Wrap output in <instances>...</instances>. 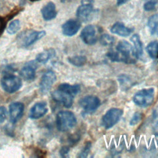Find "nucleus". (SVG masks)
Returning a JSON list of instances; mask_svg holds the SVG:
<instances>
[{
  "label": "nucleus",
  "mask_w": 158,
  "mask_h": 158,
  "mask_svg": "<svg viewBox=\"0 0 158 158\" xmlns=\"http://www.w3.org/2000/svg\"><path fill=\"white\" fill-rule=\"evenodd\" d=\"M107 56L114 62H122L125 64H134L138 58L134 48L127 41H120L115 51H110Z\"/></svg>",
  "instance_id": "nucleus-1"
},
{
  "label": "nucleus",
  "mask_w": 158,
  "mask_h": 158,
  "mask_svg": "<svg viewBox=\"0 0 158 158\" xmlns=\"http://www.w3.org/2000/svg\"><path fill=\"white\" fill-rule=\"evenodd\" d=\"M79 85L61 83L57 89L52 93V99L57 102L62 104L67 108L70 107L73 102L74 97L80 92Z\"/></svg>",
  "instance_id": "nucleus-2"
},
{
  "label": "nucleus",
  "mask_w": 158,
  "mask_h": 158,
  "mask_svg": "<svg viewBox=\"0 0 158 158\" xmlns=\"http://www.w3.org/2000/svg\"><path fill=\"white\" fill-rule=\"evenodd\" d=\"M77 118L74 114L69 110H61L56 115V126L60 131H67L77 124Z\"/></svg>",
  "instance_id": "nucleus-3"
},
{
  "label": "nucleus",
  "mask_w": 158,
  "mask_h": 158,
  "mask_svg": "<svg viewBox=\"0 0 158 158\" xmlns=\"http://www.w3.org/2000/svg\"><path fill=\"white\" fill-rule=\"evenodd\" d=\"M46 35L44 31H36L28 30L20 33L17 38V42L18 44L23 48H27L39 40L41 39Z\"/></svg>",
  "instance_id": "nucleus-4"
},
{
  "label": "nucleus",
  "mask_w": 158,
  "mask_h": 158,
  "mask_svg": "<svg viewBox=\"0 0 158 158\" xmlns=\"http://www.w3.org/2000/svg\"><path fill=\"white\" fill-rule=\"evenodd\" d=\"M154 98V89L153 88H144L138 91L133 96V102L138 106L146 107L151 105Z\"/></svg>",
  "instance_id": "nucleus-5"
},
{
  "label": "nucleus",
  "mask_w": 158,
  "mask_h": 158,
  "mask_svg": "<svg viewBox=\"0 0 158 158\" xmlns=\"http://www.w3.org/2000/svg\"><path fill=\"white\" fill-rule=\"evenodd\" d=\"M1 83L3 89L9 93H13L17 91L22 85L20 78L13 74L5 75L2 78Z\"/></svg>",
  "instance_id": "nucleus-6"
},
{
  "label": "nucleus",
  "mask_w": 158,
  "mask_h": 158,
  "mask_svg": "<svg viewBox=\"0 0 158 158\" xmlns=\"http://www.w3.org/2000/svg\"><path fill=\"white\" fill-rule=\"evenodd\" d=\"M123 114L122 110L118 108H111L102 117V125L106 129L114 126L120 119Z\"/></svg>",
  "instance_id": "nucleus-7"
},
{
  "label": "nucleus",
  "mask_w": 158,
  "mask_h": 158,
  "mask_svg": "<svg viewBox=\"0 0 158 158\" xmlns=\"http://www.w3.org/2000/svg\"><path fill=\"white\" fill-rule=\"evenodd\" d=\"M79 104L86 112L92 113L100 106L101 101L97 96L88 95L81 98Z\"/></svg>",
  "instance_id": "nucleus-8"
},
{
  "label": "nucleus",
  "mask_w": 158,
  "mask_h": 158,
  "mask_svg": "<svg viewBox=\"0 0 158 158\" xmlns=\"http://www.w3.org/2000/svg\"><path fill=\"white\" fill-rule=\"evenodd\" d=\"M98 28L93 25L86 26L81 31L80 37L82 41L86 44H94L98 39Z\"/></svg>",
  "instance_id": "nucleus-9"
},
{
  "label": "nucleus",
  "mask_w": 158,
  "mask_h": 158,
  "mask_svg": "<svg viewBox=\"0 0 158 158\" xmlns=\"http://www.w3.org/2000/svg\"><path fill=\"white\" fill-rule=\"evenodd\" d=\"M56 80V75L52 70L45 72L41 77L40 83V88L43 93L48 92L52 88L54 83Z\"/></svg>",
  "instance_id": "nucleus-10"
},
{
  "label": "nucleus",
  "mask_w": 158,
  "mask_h": 158,
  "mask_svg": "<svg viewBox=\"0 0 158 158\" xmlns=\"http://www.w3.org/2000/svg\"><path fill=\"white\" fill-rule=\"evenodd\" d=\"M24 110V105L20 102H12L9 106V117L10 122L16 123L22 116Z\"/></svg>",
  "instance_id": "nucleus-11"
},
{
  "label": "nucleus",
  "mask_w": 158,
  "mask_h": 158,
  "mask_svg": "<svg viewBox=\"0 0 158 158\" xmlns=\"http://www.w3.org/2000/svg\"><path fill=\"white\" fill-rule=\"evenodd\" d=\"M80 27V22L78 20L70 19L62 25V31L64 35L72 36L75 35L78 31Z\"/></svg>",
  "instance_id": "nucleus-12"
},
{
  "label": "nucleus",
  "mask_w": 158,
  "mask_h": 158,
  "mask_svg": "<svg viewBox=\"0 0 158 158\" xmlns=\"http://www.w3.org/2000/svg\"><path fill=\"white\" fill-rule=\"evenodd\" d=\"M37 68L36 63L35 61H30L25 64L22 68L20 74L25 80H33L35 78L36 69Z\"/></svg>",
  "instance_id": "nucleus-13"
},
{
  "label": "nucleus",
  "mask_w": 158,
  "mask_h": 158,
  "mask_svg": "<svg viewBox=\"0 0 158 158\" xmlns=\"http://www.w3.org/2000/svg\"><path fill=\"white\" fill-rule=\"evenodd\" d=\"M47 104L44 102L36 103L29 112V117L31 119H38L43 117L48 112Z\"/></svg>",
  "instance_id": "nucleus-14"
},
{
  "label": "nucleus",
  "mask_w": 158,
  "mask_h": 158,
  "mask_svg": "<svg viewBox=\"0 0 158 158\" xmlns=\"http://www.w3.org/2000/svg\"><path fill=\"white\" fill-rule=\"evenodd\" d=\"M93 10V7L91 4H81L78 7L76 15L78 20L85 22L91 19Z\"/></svg>",
  "instance_id": "nucleus-15"
},
{
  "label": "nucleus",
  "mask_w": 158,
  "mask_h": 158,
  "mask_svg": "<svg viewBox=\"0 0 158 158\" xmlns=\"http://www.w3.org/2000/svg\"><path fill=\"white\" fill-rule=\"evenodd\" d=\"M41 14L44 20H51L56 18L57 15V11L56 5L54 2L50 1L44 5L41 9Z\"/></svg>",
  "instance_id": "nucleus-16"
},
{
  "label": "nucleus",
  "mask_w": 158,
  "mask_h": 158,
  "mask_svg": "<svg viewBox=\"0 0 158 158\" xmlns=\"http://www.w3.org/2000/svg\"><path fill=\"white\" fill-rule=\"evenodd\" d=\"M133 30L132 28L126 27L121 22L115 23L110 28L111 33L123 37L129 36L133 32Z\"/></svg>",
  "instance_id": "nucleus-17"
},
{
  "label": "nucleus",
  "mask_w": 158,
  "mask_h": 158,
  "mask_svg": "<svg viewBox=\"0 0 158 158\" xmlns=\"http://www.w3.org/2000/svg\"><path fill=\"white\" fill-rule=\"evenodd\" d=\"M56 54V52L53 49H48L39 53L36 57V61L41 63L46 64L49 59L53 57Z\"/></svg>",
  "instance_id": "nucleus-18"
},
{
  "label": "nucleus",
  "mask_w": 158,
  "mask_h": 158,
  "mask_svg": "<svg viewBox=\"0 0 158 158\" xmlns=\"http://www.w3.org/2000/svg\"><path fill=\"white\" fill-rule=\"evenodd\" d=\"M148 26L152 35L158 36V14H154L149 18Z\"/></svg>",
  "instance_id": "nucleus-19"
},
{
  "label": "nucleus",
  "mask_w": 158,
  "mask_h": 158,
  "mask_svg": "<svg viewBox=\"0 0 158 158\" xmlns=\"http://www.w3.org/2000/svg\"><path fill=\"white\" fill-rule=\"evenodd\" d=\"M131 41L133 43L134 49L138 57H140L143 54V44L138 34L133 35L131 38Z\"/></svg>",
  "instance_id": "nucleus-20"
},
{
  "label": "nucleus",
  "mask_w": 158,
  "mask_h": 158,
  "mask_svg": "<svg viewBox=\"0 0 158 158\" xmlns=\"http://www.w3.org/2000/svg\"><path fill=\"white\" fill-rule=\"evenodd\" d=\"M146 51L152 59L158 58V41H154L149 43L146 47Z\"/></svg>",
  "instance_id": "nucleus-21"
},
{
  "label": "nucleus",
  "mask_w": 158,
  "mask_h": 158,
  "mask_svg": "<svg viewBox=\"0 0 158 158\" xmlns=\"http://www.w3.org/2000/svg\"><path fill=\"white\" fill-rule=\"evenodd\" d=\"M68 61L77 67L84 65L86 62V57L85 56H75L68 58Z\"/></svg>",
  "instance_id": "nucleus-22"
},
{
  "label": "nucleus",
  "mask_w": 158,
  "mask_h": 158,
  "mask_svg": "<svg viewBox=\"0 0 158 158\" xmlns=\"http://www.w3.org/2000/svg\"><path fill=\"white\" fill-rule=\"evenodd\" d=\"M20 28V23L19 20H14L10 22L7 28V32L10 35H13L16 33Z\"/></svg>",
  "instance_id": "nucleus-23"
},
{
  "label": "nucleus",
  "mask_w": 158,
  "mask_h": 158,
  "mask_svg": "<svg viewBox=\"0 0 158 158\" xmlns=\"http://www.w3.org/2000/svg\"><path fill=\"white\" fill-rule=\"evenodd\" d=\"M118 81L122 88L127 89L131 86V80L125 75H120L118 77Z\"/></svg>",
  "instance_id": "nucleus-24"
},
{
  "label": "nucleus",
  "mask_w": 158,
  "mask_h": 158,
  "mask_svg": "<svg viewBox=\"0 0 158 158\" xmlns=\"http://www.w3.org/2000/svg\"><path fill=\"white\" fill-rule=\"evenodd\" d=\"M100 40L103 45H111L114 42V38L108 34H104L101 36Z\"/></svg>",
  "instance_id": "nucleus-25"
},
{
  "label": "nucleus",
  "mask_w": 158,
  "mask_h": 158,
  "mask_svg": "<svg viewBox=\"0 0 158 158\" xmlns=\"http://www.w3.org/2000/svg\"><path fill=\"white\" fill-rule=\"evenodd\" d=\"M143 115L140 112H136L134 114L133 117L130 120V125L131 126L138 124L142 119Z\"/></svg>",
  "instance_id": "nucleus-26"
},
{
  "label": "nucleus",
  "mask_w": 158,
  "mask_h": 158,
  "mask_svg": "<svg viewBox=\"0 0 158 158\" xmlns=\"http://www.w3.org/2000/svg\"><path fill=\"white\" fill-rule=\"evenodd\" d=\"M91 148V142H87L85 144V146H84L83 149H82V151H81V152L80 153V155L78 156L79 157H87L90 149Z\"/></svg>",
  "instance_id": "nucleus-27"
},
{
  "label": "nucleus",
  "mask_w": 158,
  "mask_h": 158,
  "mask_svg": "<svg viewBox=\"0 0 158 158\" xmlns=\"http://www.w3.org/2000/svg\"><path fill=\"white\" fill-rule=\"evenodd\" d=\"M156 2L154 0H151L149 1H147L144 4V9L146 11H149L154 9L156 7Z\"/></svg>",
  "instance_id": "nucleus-28"
},
{
  "label": "nucleus",
  "mask_w": 158,
  "mask_h": 158,
  "mask_svg": "<svg viewBox=\"0 0 158 158\" xmlns=\"http://www.w3.org/2000/svg\"><path fill=\"white\" fill-rule=\"evenodd\" d=\"M7 117V110L3 106H0V124L3 123Z\"/></svg>",
  "instance_id": "nucleus-29"
},
{
  "label": "nucleus",
  "mask_w": 158,
  "mask_h": 158,
  "mask_svg": "<svg viewBox=\"0 0 158 158\" xmlns=\"http://www.w3.org/2000/svg\"><path fill=\"white\" fill-rule=\"evenodd\" d=\"M69 148L67 146H63L60 150V154L62 157H65L69 152Z\"/></svg>",
  "instance_id": "nucleus-30"
},
{
  "label": "nucleus",
  "mask_w": 158,
  "mask_h": 158,
  "mask_svg": "<svg viewBox=\"0 0 158 158\" xmlns=\"http://www.w3.org/2000/svg\"><path fill=\"white\" fill-rule=\"evenodd\" d=\"M5 27V22L2 17H0V35L2 32Z\"/></svg>",
  "instance_id": "nucleus-31"
},
{
  "label": "nucleus",
  "mask_w": 158,
  "mask_h": 158,
  "mask_svg": "<svg viewBox=\"0 0 158 158\" xmlns=\"http://www.w3.org/2000/svg\"><path fill=\"white\" fill-rule=\"evenodd\" d=\"M81 4H91L93 5L94 0H81Z\"/></svg>",
  "instance_id": "nucleus-32"
},
{
  "label": "nucleus",
  "mask_w": 158,
  "mask_h": 158,
  "mask_svg": "<svg viewBox=\"0 0 158 158\" xmlns=\"http://www.w3.org/2000/svg\"><path fill=\"white\" fill-rule=\"evenodd\" d=\"M129 0H117V4L118 6H120V5H122L123 4H125V2H127Z\"/></svg>",
  "instance_id": "nucleus-33"
},
{
  "label": "nucleus",
  "mask_w": 158,
  "mask_h": 158,
  "mask_svg": "<svg viewBox=\"0 0 158 158\" xmlns=\"http://www.w3.org/2000/svg\"><path fill=\"white\" fill-rule=\"evenodd\" d=\"M154 132H155L156 134H158V121L157 122L156 124L154 126Z\"/></svg>",
  "instance_id": "nucleus-34"
},
{
  "label": "nucleus",
  "mask_w": 158,
  "mask_h": 158,
  "mask_svg": "<svg viewBox=\"0 0 158 158\" xmlns=\"http://www.w3.org/2000/svg\"><path fill=\"white\" fill-rule=\"evenodd\" d=\"M66 1H67V0H60V1L61 2H65Z\"/></svg>",
  "instance_id": "nucleus-35"
},
{
  "label": "nucleus",
  "mask_w": 158,
  "mask_h": 158,
  "mask_svg": "<svg viewBox=\"0 0 158 158\" xmlns=\"http://www.w3.org/2000/svg\"><path fill=\"white\" fill-rule=\"evenodd\" d=\"M31 1H38V0H31Z\"/></svg>",
  "instance_id": "nucleus-36"
}]
</instances>
